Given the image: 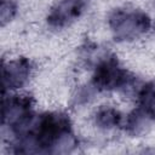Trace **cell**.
Masks as SVG:
<instances>
[{
  "label": "cell",
  "instance_id": "cell-1",
  "mask_svg": "<svg viewBox=\"0 0 155 155\" xmlns=\"http://www.w3.org/2000/svg\"><path fill=\"white\" fill-rule=\"evenodd\" d=\"M109 24L117 40L133 39L150 28V18L140 11L116 10L109 17Z\"/></svg>",
  "mask_w": 155,
  "mask_h": 155
},
{
  "label": "cell",
  "instance_id": "cell-2",
  "mask_svg": "<svg viewBox=\"0 0 155 155\" xmlns=\"http://www.w3.org/2000/svg\"><path fill=\"white\" fill-rule=\"evenodd\" d=\"M127 73L119 67L116 59L108 58L102 62L93 75V85L98 90H113L127 82Z\"/></svg>",
  "mask_w": 155,
  "mask_h": 155
},
{
  "label": "cell",
  "instance_id": "cell-3",
  "mask_svg": "<svg viewBox=\"0 0 155 155\" xmlns=\"http://www.w3.org/2000/svg\"><path fill=\"white\" fill-rule=\"evenodd\" d=\"M86 6V0H61L47 16L51 27L62 28L80 17Z\"/></svg>",
  "mask_w": 155,
  "mask_h": 155
},
{
  "label": "cell",
  "instance_id": "cell-4",
  "mask_svg": "<svg viewBox=\"0 0 155 155\" xmlns=\"http://www.w3.org/2000/svg\"><path fill=\"white\" fill-rule=\"evenodd\" d=\"M30 73V63L25 58H19L10 62L2 68V86L4 91L21 87Z\"/></svg>",
  "mask_w": 155,
  "mask_h": 155
},
{
  "label": "cell",
  "instance_id": "cell-5",
  "mask_svg": "<svg viewBox=\"0 0 155 155\" xmlns=\"http://www.w3.org/2000/svg\"><path fill=\"white\" fill-rule=\"evenodd\" d=\"M31 101L27 96H13L5 98L2 108V122L13 126L30 114Z\"/></svg>",
  "mask_w": 155,
  "mask_h": 155
},
{
  "label": "cell",
  "instance_id": "cell-6",
  "mask_svg": "<svg viewBox=\"0 0 155 155\" xmlns=\"http://www.w3.org/2000/svg\"><path fill=\"white\" fill-rule=\"evenodd\" d=\"M155 120V110L148 107L140 105L134 109L127 117L126 128L132 134H138L143 132L150 124Z\"/></svg>",
  "mask_w": 155,
  "mask_h": 155
},
{
  "label": "cell",
  "instance_id": "cell-7",
  "mask_svg": "<svg viewBox=\"0 0 155 155\" xmlns=\"http://www.w3.org/2000/svg\"><path fill=\"white\" fill-rule=\"evenodd\" d=\"M121 120V116L119 114V111H116L115 109L111 108H104L101 109L97 113V117L96 121L101 127H105V128H110L113 126H116Z\"/></svg>",
  "mask_w": 155,
  "mask_h": 155
},
{
  "label": "cell",
  "instance_id": "cell-8",
  "mask_svg": "<svg viewBox=\"0 0 155 155\" xmlns=\"http://www.w3.org/2000/svg\"><path fill=\"white\" fill-rule=\"evenodd\" d=\"M139 104L155 110V84H147L142 87L139 94Z\"/></svg>",
  "mask_w": 155,
  "mask_h": 155
},
{
  "label": "cell",
  "instance_id": "cell-9",
  "mask_svg": "<svg viewBox=\"0 0 155 155\" xmlns=\"http://www.w3.org/2000/svg\"><path fill=\"white\" fill-rule=\"evenodd\" d=\"M16 12V7L13 6V4L11 1L6 2L5 0L2 1V5H1V19H2V23H5L7 19L12 18V16L15 15Z\"/></svg>",
  "mask_w": 155,
  "mask_h": 155
}]
</instances>
